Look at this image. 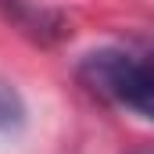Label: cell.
I'll return each mask as SVG.
<instances>
[{"label":"cell","mask_w":154,"mask_h":154,"mask_svg":"<svg viewBox=\"0 0 154 154\" xmlns=\"http://www.w3.org/2000/svg\"><path fill=\"white\" fill-rule=\"evenodd\" d=\"M82 82L154 122V47H104L79 65Z\"/></svg>","instance_id":"cell-1"},{"label":"cell","mask_w":154,"mask_h":154,"mask_svg":"<svg viewBox=\"0 0 154 154\" xmlns=\"http://www.w3.org/2000/svg\"><path fill=\"white\" fill-rule=\"evenodd\" d=\"M25 125V100L22 93L0 79V136H11Z\"/></svg>","instance_id":"cell-2"}]
</instances>
